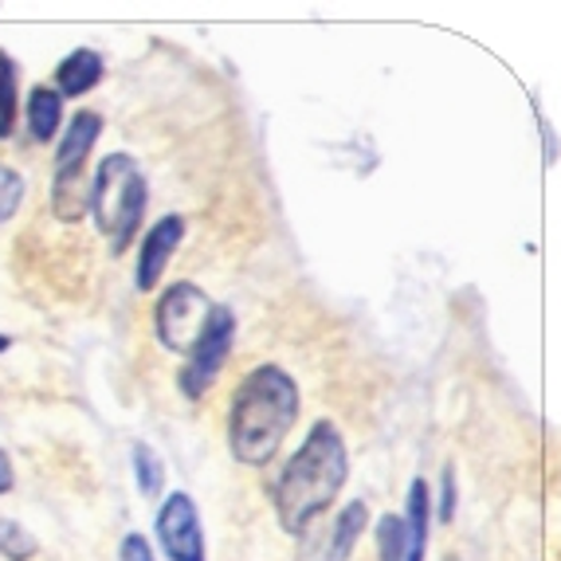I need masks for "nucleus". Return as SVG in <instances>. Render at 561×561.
Listing matches in <instances>:
<instances>
[{
	"label": "nucleus",
	"mask_w": 561,
	"mask_h": 561,
	"mask_svg": "<svg viewBox=\"0 0 561 561\" xmlns=\"http://www.w3.org/2000/svg\"><path fill=\"white\" fill-rule=\"evenodd\" d=\"M12 486H16V471H12V459H9V451L0 448V495H9Z\"/></svg>",
	"instance_id": "19"
},
{
	"label": "nucleus",
	"mask_w": 561,
	"mask_h": 561,
	"mask_svg": "<svg viewBox=\"0 0 561 561\" xmlns=\"http://www.w3.org/2000/svg\"><path fill=\"white\" fill-rule=\"evenodd\" d=\"M158 546L169 561H208V542H205V526H201V511L193 503V495L185 491H173L165 495L158 511Z\"/></svg>",
	"instance_id": "8"
},
{
	"label": "nucleus",
	"mask_w": 561,
	"mask_h": 561,
	"mask_svg": "<svg viewBox=\"0 0 561 561\" xmlns=\"http://www.w3.org/2000/svg\"><path fill=\"white\" fill-rule=\"evenodd\" d=\"M299 385L283 365L267 362L243 374L228 409V448L243 468H267L299 424Z\"/></svg>",
	"instance_id": "2"
},
{
	"label": "nucleus",
	"mask_w": 561,
	"mask_h": 561,
	"mask_svg": "<svg viewBox=\"0 0 561 561\" xmlns=\"http://www.w3.org/2000/svg\"><path fill=\"white\" fill-rule=\"evenodd\" d=\"M103 71L106 64L94 47H76V51H67L56 64V91L64 99H83L87 91L103 83Z\"/></svg>",
	"instance_id": "10"
},
{
	"label": "nucleus",
	"mask_w": 561,
	"mask_h": 561,
	"mask_svg": "<svg viewBox=\"0 0 561 561\" xmlns=\"http://www.w3.org/2000/svg\"><path fill=\"white\" fill-rule=\"evenodd\" d=\"M0 553L9 561H28L36 553V538H32L24 526L16 523H4V538H0Z\"/></svg>",
	"instance_id": "16"
},
{
	"label": "nucleus",
	"mask_w": 561,
	"mask_h": 561,
	"mask_svg": "<svg viewBox=\"0 0 561 561\" xmlns=\"http://www.w3.org/2000/svg\"><path fill=\"white\" fill-rule=\"evenodd\" d=\"M134 476H138V491L146 499H158L165 491V463L150 444H134Z\"/></svg>",
	"instance_id": "14"
},
{
	"label": "nucleus",
	"mask_w": 561,
	"mask_h": 561,
	"mask_svg": "<svg viewBox=\"0 0 561 561\" xmlns=\"http://www.w3.org/2000/svg\"><path fill=\"white\" fill-rule=\"evenodd\" d=\"M232 346H236V314H232V307L216 302L213 319H208L197 350L181 362L178 389L188 397V401H201V397L213 389L216 377H220V369H225L228 357H232Z\"/></svg>",
	"instance_id": "6"
},
{
	"label": "nucleus",
	"mask_w": 561,
	"mask_h": 561,
	"mask_svg": "<svg viewBox=\"0 0 561 561\" xmlns=\"http://www.w3.org/2000/svg\"><path fill=\"white\" fill-rule=\"evenodd\" d=\"M20 118V67L9 51H0V141L12 138Z\"/></svg>",
	"instance_id": "13"
},
{
	"label": "nucleus",
	"mask_w": 561,
	"mask_h": 561,
	"mask_svg": "<svg viewBox=\"0 0 561 561\" xmlns=\"http://www.w3.org/2000/svg\"><path fill=\"white\" fill-rule=\"evenodd\" d=\"M103 134V114L76 111L59 134L56 146V181H51V213L67 225L83 220L91 208V185H87V158Z\"/></svg>",
	"instance_id": "4"
},
{
	"label": "nucleus",
	"mask_w": 561,
	"mask_h": 561,
	"mask_svg": "<svg viewBox=\"0 0 561 561\" xmlns=\"http://www.w3.org/2000/svg\"><path fill=\"white\" fill-rule=\"evenodd\" d=\"M448 561H451V558H448Z\"/></svg>",
	"instance_id": "22"
},
{
	"label": "nucleus",
	"mask_w": 561,
	"mask_h": 561,
	"mask_svg": "<svg viewBox=\"0 0 561 561\" xmlns=\"http://www.w3.org/2000/svg\"><path fill=\"white\" fill-rule=\"evenodd\" d=\"M118 561H158V558H153V546L146 534H126L118 546Z\"/></svg>",
	"instance_id": "17"
},
{
	"label": "nucleus",
	"mask_w": 561,
	"mask_h": 561,
	"mask_svg": "<svg viewBox=\"0 0 561 561\" xmlns=\"http://www.w3.org/2000/svg\"><path fill=\"white\" fill-rule=\"evenodd\" d=\"M350 479V451L334 421H314L307 440L283 463L272 483L275 518L287 534H307L337 503Z\"/></svg>",
	"instance_id": "1"
},
{
	"label": "nucleus",
	"mask_w": 561,
	"mask_h": 561,
	"mask_svg": "<svg viewBox=\"0 0 561 561\" xmlns=\"http://www.w3.org/2000/svg\"><path fill=\"white\" fill-rule=\"evenodd\" d=\"M216 302L208 299L197 283H173V287L161 290V299L153 302V330H158V342L173 354H193L205 334L208 319H213Z\"/></svg>",
	"instance_id": "5"
},
{
	"label": "nucleus",
	"mask_w": 561,
	"mask_h": 561,
	"mask_svg": "<svg viewBox=\"0 0 561 561\" xmlns=\"http://www.w3.org/2000/svg\"><path fill=\"white\" fill-rule=\"evenodd\" d=\"M9 346H12V337H9V334H0V354H4Z\"/></svg>",
	"instance_id": "20"
},
{
	"label": "nucleus",
	"mask_w": 561,
	"mask_h": 561,
	"mask_svg": "<svg viewBox=\"0 0 561 561\" xmlns=\"http://www.w3.org/2000/svg\"><path fill=\"white\" fill-rule=\"evenodd\" d=\"M185 240V220L178 213L161 216L158 225H150V232H141V252H138V272H134V283H138L141 295H150L153 287L165 275L169 260Z\"/></svg>",
	"instance_id": "9"
},
{
	"label": "nucleus",
	"mask_w": 561,
	"mask_h": 561,
	"mask_svg": "<svg viewBox=\"0 0 561 561\" xmlns=\"http://www.w3.org/2000/svg\"><path fill=\"white\" fill-rule=\"evenodd\" d=\"M440 523H451L456 518V468H444L440 476Z\"/></svg>",
	"instance_id": "18"
},
{
	"label": "nucleus",
	"mask_w": 561,
	"mask_h": 561,
	"mask_svg": "<svg viewBox=\"0 0 561 561\" xmlns=\"http://www.w3.org/2000/svg\"><path fill=\"white\" fill-rule=\"evenodd\" d=\"M365 526H369V506H365L362 499L342 506L334 518V530H330V538H327V550H322V561H350V553H354Z\"/></svg>",
	"instance_id": "12"
},
{
	"label": "nucleus",
	"mask_w": 561,
	"mask_h": 561,
	"mask_svg": "<svg viewBox=\"0 0 561 561\" xmlns=\"http://www.w3.org/2000/svg\"><path fill=\"white\" fill-rule=\"evenodd\" d=\"M4 523H9V518H0V538H4Z\"/></svg>",
	"instance_id": "21"
},
{
	"label": "nucleus",
	"mask_w": 561,
	"mask_h": 561,
	"mask_svg": "<svg viewBox=\"0 0 561 561\" xmlns=\"http://www.w3.org/2000/svg\"><path fill=\"white\" fill-rule=\"evenodd\" d=\"M428 523H432V486L428 479H412L404 515H381V523H377L381 561H424Z\"/></svg>",
	"instance_id": "7"
},
{
	"label": "nucleus",
	"mask_w": 561,
	"mask_h": 561,
	"mask_svg": "<svg viewBox=\"0 0 561 561\" xmlns=\"http://www.w3.org/2000/svg\"><path fill=\"white\" fill-rule=\"evenodd\" d=\"M24 193H28V185H24V173H16L12 165H4V161H0V225H9L12 216L20 213V205H24Z\"/></svg>",
	"instance_id": "15"
},
{
	"label": "nucleus",
	"mask_w": 561,
	"mask_h": 561,
	"mask_svg": "<svg viewBox=\"0 0 561 561\" xmlns=\"http://www.w3.org/2000/svg\"><path fill=\"white\" fill-rule=\"evenodd\" d=\"M24 126L36 141H56L64 130V94L56 87H32L28 103H24Z\"/></svg>",
	"instance_id": "11"
},
{
	"label": "nucleus",
	"mask_w": 561,
	"mask_h": 561,
	"mask_svg": "<svg viewBox=\"0 0 561 561\" xmlns=\"http://www.w3.org/2000/svg\"><path fill=\"white\" fill-rule=\"evenodd\" d=\"M150 205V181L130 153H106L91 173V216L99 232L111 240V252L122 255L141 236Z\"/></svg>",
	"instance_id": "3"
}]
</instances>
